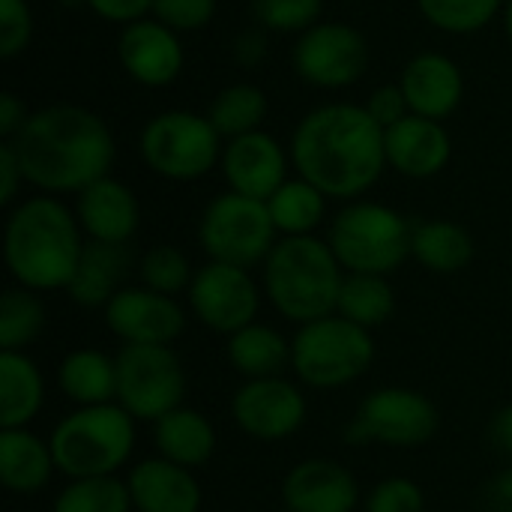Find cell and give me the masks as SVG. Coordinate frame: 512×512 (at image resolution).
I'll use <instances>...</instances> for the list:
<instances>
[{"mask_svg":"<svg viewBox=\"0 0 512 512\" xmlns=\"http://www.w3.org/2000/svg\"><path fill=\"white\" fill-rule=\"evenodd\" d=\"M291 360H294L291 342L282 333H276L273 327L249 324L240 333L228 336V363L246 381L282 378L285 369L291 366Z\"/></svg>","mask_w":512,"mask_h":512,"instance_id":"cell-28","label":"cell"},{"mask_svg":"<svg viewBox=\"0 0 512 512\" xmlns=\"http://www.w3.org/2000/svg\"><path fill=\"white\" fill-rule=\"evenodd\" d=\"M105 324L123 345H171L183 333L186 315L174 297L150 288H123L105 306Z\"/></svg>","mask_w":512,"mask_h":512,"instance_id":"cell-17","label":"cell"},{"mask_svg":"<svg viewBox=\"0 0 512 512\" xmlns=\"http://www.w3.org/2000/svg\"><path fill=\"white\" fill-rule=\"evenodd\" d=\"M45 402V381L24 351H0V429H27Z\"/></svg>","mask_w":512,"mask_h":512,"instance_id":"cell-25","label":"cell"},{"mask_svg":"<svg viewBox=\"0 0 512 512\" xmlns=\"http://www.w3.org/2000/svg\"><path fill=\"white\" fill-rule=\"evenodd\" d=\"M276 234L279 231L273 225L267 201L246 198L231 189L216 195L204 207L201 225H198V240L207 258L219 264H234L243 270L267 261V255L279 243Z\"/></svg>","mask_w":512,"mask_h":512,"instance_id":"cell-9","label":"cell"},{"mask_svg":"<svg viewBox=\"0 0 512 512\" xmlns=\"http://www.w3.org/2000/svg\"><path fill=\"white\" fill-rule=\"evenodd\" d=\"M294 360L291 369L312 390H336L348 387L375 360L372 330L342 318L327 315L321 321L303 324L291 342Z\"/></svg>","mask_w":512,"mask_h":512,"instance_id":"cell-8","label":"cell"},{"mask_svg":"<svg viewBox=\"0 0 512 512\" xmlns=\"http://www.w3.org/2000/svg\"><path fill=\"white\" fill-rule=\"evenodd\" d=\"M156 450L162 459L183 465V468H201L216 453V429L213 423L192 408H177L156 420Z\"/></svg>","mask_w":512,"mask_h":512,"instance_id":"cell-26","label":"cell"},{"mask_svg":"<svg viewBox=\"0 0 512 512\" xmlns=\"http://www.w3.org/2000/svg\"><path fill=\"white\" fill-rule=\"evenodd\" d=\"M267 108H270L267 93L255 81H234L213 96L204 114L210 117L216 132L225 141H231V138L258 132L264 126Z\"/></svg>","mask_w":512,"mask_h":512,"instance_id":"cell-31","label":"cell"},{"mask_svg":"<svg viewBox=\"0 0 512 512\" xmlns=\"http://www.w3.org/2000/svg\"><path fill=\"white\" fill-rule=\"evenodd\" d=\"M342 264L327 240L279 237L264 261V291L270 303L288 318L303 324L336 315L342 294Z\"/></svg>","mask_w":512,"mask_h":512,"instance_id":"cell-4","label":"cell"},{"mask_svg":"<svg viewBox=\"0 0 512 512\" xmlns=\"http://www.w3.org/2000/svg\"><path fill=\"white\" fill-rule=\"evenodd\" d=\"M75 216L87 240L120 246H126L141 225V207L135 192L111 174L75 195Z\"/></svg>","mask_w":512,"mask_h":512,"instance_id":"cell-20","label":"cell"},{"mask_svg":"<svg viewBox=\"0 0 512 512\" xmlns=\"http://www.w3.org/2000/svg\"><path fill=\"white\" fill-rule=\"evenodd\" d=\"M48 444L69 480L114 477L132 456L135 417L114 402L78 408L54 426Z\"/></svg>","mask_w":512,"mask_h":512,"instance_id":"cell-5","label":"cell"},{"mask_svg":"<svg viewBox=\"0 0 512 512\" xmlns=\"http://www.w3.org/2000/svg\"><path fill=\"white\" fill-rule=\"evenodd\" d=\"M288 165L291 153L276 135L264 129L225 141L219 162L228 189L258 201H267L288 180Z\"/></svg>","mask_w":512,"mask_h":512,"instance_id":"cell-16","label":"cell"},{"mask_svg":"<svg viewBox=\"0 0 512 512\" xmlns=\"http://www.w3.org/2000/svg\"><path fill=\"white\" fill-rule=\"evenodd\" d=\"M396 312V291L387 282V276H375V273H348L342 282V294H339V309L336 315L375 330L381 324H387Z\"/></svg>","mask_w":512,"mask_h":512,"instance_id":"cell-32","label":"cell"},{"mask_svg":"<svg viewBox=\"0 0 512 512\" xmlns=\"http://www.w3.org/2000/svg\"><path fill=\"white\" fill-rule=\"evenodd\" d=\"M132 507L138 512H198L201 486L189 468L168 459H144L126 477Z\"/></svg>","mask_w":512,"mask_h":512,"instance_id":"cell-22","label":"cell"},{"mask_svg":"<svg viewBox=\"0 0 512 512\" xmlns=\"http://www.w3.org/2000/svg\"><path fill=\"white\" fill-rule=\"evenodd\" d=\"M411 258L432 273H459L474 261V237L453 219H426L414 225Z\"/></svg>","mask_w":512,"mask_h":512,"instance_id":"cell-29","label":"cell"},{"mask_svg":"<svg viewBox=\"0 0 512 512\" xmlns=\"http://www.w3.org/2000/svg\"><path fill=\"white\" fill-rule=\"evenodd\" d=\"M483 512H512V468L501 471L483 492Z\"/></svg>","mask_w":512,"mask_h":512,"instance_id":"cell-46","label":"cell"},{"mask_svg":"<svg viewBox=\"0 0 512 512\" xmlns=\"http://www.w3.org/2000/svg\"><path fill=\"white\" fill-rule=\"evenodd\" d=\"M141 282L144 288L156 291V294H165V297H174L180 291H189L195 273L189 267V258L177 249V246H153L144 258H141Z\"/></svg>","mask_w":512,"mask_h":512,"instance_id":"cell-36","label":"cell"},{"mask_svg":"<svg viewBox=\"0 0 512 512\" xmlns=\"http://www.w3.org/2000/svg\"><path fill=\"white\" fill-rule=\"evenodd\" d=\"M33 9L27 0H0V57L12 60L30 48L33 39Z\"/></svg>","mask_w":512,"mask_h":512,"instance_id":"cell-39","label":"cell"},{"mask_svg":"<svg viewBox=\"0 0 512 512\" xmlns=\"http://www.w3.org/2000/svg\"><path fill=\"white\" fill-rule=\"evenodd\" d=\"M231 417L249 438L282 441L306 423V396L285 378L246 381L231 399Z\"/></svg>","mask_w":512,"mask_h":512,"instance_id":"cell-14","label":"cell"},{"mask_svg":"<svg viewBox=\"0 0 512 512\" xmlns=\"http://www.w3.org/2000/svg\"><path fill=\"white\" fill-rule=\"evenodd\" d=\"M129 270H132L129 246L87 240L78 267L72 273V282L66 285V294L81 309H105L123 291Z\"/></svg>","mask_w":512,"mask_h":512,"instance_id":"cell-23","label":"cell"},{"mask_svg":"<svg viewBox=\"0 0 512 512\" xmlns=\"http://www.w3.org/2000/svg\"><path fill=\"white\" fill-rule=\"evenodd\" d=\"M282 498L291 512H354L360 486L348 468L330 459H306L285 477Z\"/></svg>","mask_w":512,"mask_h":512,"instance_id":"cell-21","label":"cell"},{"mask_svg":"<svg viewBox=\"0 0 512 512\" xmlns=\"http://www.w3.org/2000/svg\"><path fill=\"white\" fill-rule=\"evenodd\" d=\"M399 87L405 90L411 114L441 120V123L453 117L465 99L462 66L450 54H441V51L414 54L399 75Z\"/></svg>","mask_w":512,"mask_h":512,"instance_id":"cell-18","label":"cell"},{"mask_svg":"<svg viewBox=\"0 0 512 512\" xmlns=\"http://www.w3.org/2000/svg\"><path fill=\"white\" fill-rule=\"evenodd\" d=\"M222 150L225 138L216 132L210 117L189 108L153 114L138 135V153L144 165L174 183L207 177L222 162Z\"/></svg>","mask_w":512,"mask_h":512,"instance_id":"cell-7","label":"cell"},{"mask_svg":"<svg viewBox=\"0 0 512 512\" xmlns=\"http://www.w3.org/2000/svg\"><path fill=\"white\" fill-rule=\"evenodd\" d=\"M93 15H99L108 24L126 27L132 21H141L153 12V0H81Z\"/></svg>","mask_w":512,"mask_h":512,"instance_id":"cell-42","label":"cell"},{"mask_svg":"<svg viewBox=\"0 0 512 512\" xmlns=\"http://www.w3.org/2000/svg\"><path fill=\"white\" fill-rule=\"evenodd\" d=\"M24 186V171L9 141H0V204L15 207L18 189Z\"/></svg>","mask_w":512,"mask_h":512,"instance_id":"cell-44","label":"cell"},{"mask_svg":"<svg viewBox=\"0 0 512 512\" xmlns=\"http://www.w3.org/2000/svg\"><path fill=\"white\" fill-rule=\"evenodd\" d=\"M78 216L54 195H30L9 207L3 258L12 279L30 291H66L84 252Z\"/></svg>","mask_w":512,"mask_h":512,"instance_id":"cell-3","label":"cell"},{"mask_svg":"<svg viewBox=\"0 0 512 512\" xmlns=\"http://www.w3.org/2000/svg\"><path fill=\"white\" fill-rule=\"evenodd\" d=\"M363 105H366V111L372 114V120H375L384 132H387L390 126L402 123V120L411 114L408 99H405V90L399 87V81H396V84H381V87H375Z\"/></svg>","mask_w":512,"mask_h":512,"instance_id":"cell-41","label":"cell"},{"mask_svg":"<svg viewBox=\"0 0 512 512\" xmlns=\"http://www.w3.org/2000/svg\"><path fill=\"white\" fill-rule=\"evenodd\" d=\"M189 303L195 318L207 330L234 336L243 327L255 324V315L261 309V294L249 270L210 261L195 273L189 285Z\"/></svg>","mask_w":512,"mask_h":512,"instance_id":"cell-13","label":"cell"},{"mask_svg":"<svg viewBox=\"0 0 512 512\" xmlns=\"http://www.w3.org/2000/svg\"><path fill=\"white\" fill-rule=\"evenodd\" d=\"M414 225L378 201H348L330 222L327 243L348 273L387 276L411 258Z\"/></svg>","mask_w":512,"mask_h":512,"instance_id":"cell-6","label":"cell"},{"mask_svg":"<svg viewBox=\"0 0 512 512\" xmlns=\"http://www.w3.org/2000/svg\"><path fill=\"white\" fill-rule=\"evenodd\" d=\"M117 405L135 420H162L186 393L180 357L168 345H123L117 351Z\"/></svg>","mask_w":512,"mask_h":512,"instance_id":"cell-10","label":"cell"},{"mask_svg":"<svg viewBox=\"0 0 512 512\" xmlns=\"http://www.w3.org/2000/svg\"><path fill=\"white\" fill-rule=\"evenodd\" d=\"M45 327V303L30 288H9L0 300V351H24Z\"/></svg>","mask_w":512,"mask_h":512,"instance_id":"cell-34","label":"cell"},{"mask_svg":"<svg viewBox=\"0 0 512 512\" xmlns=\"http://www.w3.org/2000/svg\"><path fill=\"white\" fill-rule=\"evenodd\" d=\"M27 117H30V108L12 90H3L0 93V138L12 141L24 129Z\"/></svg>","mask_w":512,"mask_h":512,"instance_id":"cell-45","label":"cell"},{"mask_svg":"<svg viewBox=\"0 0 512 512\" xmlns=\"http://www.w3.org/2000/svg\"><path fill=\"white\" fill-rule=\"evenodd\" d=\"M426 510V498L423 489L408 480V477H390L381 480L369 501H366V512H423Z\"/></svg>","mask_w":512,"mask_h":512,"instance_id":"cell-40","label":"cell"},{"mask_svg":"<svg viewBox=\"0 0 512 512\" xmlns=\"http://www.w3.org/2000/svg\"><path fill=\"white\" fill-rule=\"evenodd\" d=\"M24 183L42 195H78L111 174L114 135L111 126L90 108L57 102L30 111L24 129L9 141Z\"/></svg>","mask_w":512,"mask_h":512,"instance_id":"cell-2","label":"cell"},{"mask_svg":"<svg viewBox=\"0 0 512 512\" xmlns=\"http://www.w3.org/2000/svg\"><path fill=\"white\" fill-rule=\"evenodd\" d=\"M288 153L297 177L336 201H360L390 168L384 129L357 102H324L306 111Z\"/></svg>","mask_w":512,"mask_h":512,"instance_id":"cell-1","label":"cell"},{"mask_svg":"<svg viewBox=\"0 0 512 512\" xmlns=\"http://www.w3.org/2000/svg\"><path fill=\"white\" fill-rule=\"evenodd\" d=\"M57 384L78 408L111 405L117 399V360L93 348H78L63 357Z\"/></svg>","mask_w":512,"mask_h":512,"instance_id":"cell-27","label":"cell"},{"mask_svg":"<svg viewBox=\"0 0 512 512\" xmlns=\"http://www.w3.org/2000/svg\"><path fill=\"white\" fill-rule=\"evenodd\" d=\"M507 0H417L420 15L441 33L468 36L486 30L501 12Z\"/></svg>","mask_w":512,"mask_h":512,"instance_id":"cell-33","label":"cell"},{"mask_svg":"<svg viewBox=\"0 0 512 512\" xmlns=\"http://www.w3.org/2000/svg\"><path fill=\"white\" fill-rule=\"evenodd\" d=\"M438 423V408L423 393L408 387H381L360 402L345 429V441L414 450L435 438Z\"/></svg>","mask_w":512,"mask_h":512,"instance_id":"cell-11","label":"cell"},{"mask_svg":"<svg viewBox=\"0 0 512 512\" xmlns=\"http://www.w3.org/2000/svg\"><path fill=\"white\" fill-rule=\"evenodd\" d=\"M57 462L51 444L27 429H0V480L15 495H36L48 486Z\"/></svg>","mask_w":512,"mask_h":512,"instance_id":"cell-24","label":"cell"},{"mask_svg":"<svg viewBox=\"0 0 512 512\" xmlns=\"http://www.w3.org/2000/svg\"><path fill=\"white\" fill-rule=\"evenodd\" d=\"M219 3L216 0H153V18L171 27L174 33H198L210 27L216 18Z\"/></svg>","mask_w":512,"mask_h":512,"instance_id":"cell-38","label":"cell"},{"mask_svg":"<svg viewBox=\"0 0 512 512\" xmlns=\"http://www.w3.org/2000/svg\"><path fill=\"white\" fill-rule=\"evenodd\" d=\"M387 165L411 180H429L441 174L453 159V138L441 120L408 114L402 123L384 132Z\"/></svg>","mask_w":512,"mask_h":512,"instance_id":"cell-19","label":"cell"},{"mask_svg":"<svg viewBox=\"0 0 512 512\" xmlns=\"http://www.w3.org/2000/svg\"><path fill=\"white\" fill-rule=\"evenodd\" d=\"M129 486L117 477L72 480L54 501V512H132Z\"/></svg>","mask_w":512,"mask_h":512,"instance_id":"cell-35","label":"cell"},{"mask_svg":"<svg viewBox=\"0 0 512 512\" xmlns=\"http://www.w3.org/2000/svg\"><path fill=\"white\" fill-rule=\"evenodd\" d=\"M327 195L303 177H288L270 198L267 210L282 237H309L324 222Z\"/></svg>","mask_w":512,"mask_h":512,"instance_id":"cell-30","label":"cell"},{"mask_svg":"<svg viewBox=\"0 0 512 512\" xmlns=\"http://www.w3.org/2000/svg\"><path fill=\"white\" fill-rule=\"evenodd\" d=\"M291 63L300 81L318 90H342L363 78L369 42L348 21H318L297 36Z\"/></svg>","mask_w":512,"mask_h":512,"instance_id":"cell-12","label":"cell"},{"mask_svg":"<svg viewBox=\"0 0 512 512\" xmlns=\"http://www.w3.org/2000/svg\"><path fill=\"white\" fill-rule=\"evenodd\" d=\"M117 60L123 72L141 87H168L180 78L186 66V51L180 33L156 21L153 15L120 27Z\"/></svg>","mask_w":512,"mask_h":512,"instance_id":"cell-15","label":"cell"},{"mask_svg":"<svg viewBox=\"0 0 512 512\" xmlns=\"http://www.w3.org/2000/svg\"><path fill=\"white\" fill-rule=\"evenodd\" d=\"M285 512H291V510H285Z\"/></svg>","mask_w":512,"mask_h":512,"instance_id":"cell-49","label":"cell"},{"mask_svg":"<svg viewBox=\"0 0 512 512\" xmlns=\"http://www.w3.org/2000/svg\"><path fill=\"white\" fill-rule=\"evenodd\" d=\"M324 15V0H252V18L267 33H306Z\"/></svg>","mask_w":512,"mask_h":512,"instance_id":"cell-37","label":"cell"},{"mask_svg":"<svg viewBox=\"0 0 512 512\" xmlns=\"http://www.w3.org/2000/svg\"><path fill=\"white\" fill-rule=\"evenodd\" d=\"M504 30H507V39L512 45V0H507V6H504Z\"/></svg>","mask_w":512,"mask_h":512,"instance_id":"cell-48","label":"cell"},{"mask_svg":"<svg viewBox=\"0 0 512 512\" xmlns=\"http://www.w3.org/2000/svg\"><path fill=\"white\" fill-rule=\"evenodd\" d=\"M489 441H492V447H495L504 459H510L512 462V405L501 408V411L495 414V420H492V426H489Z\"/></svg>","mask_w":512,"mask_h":512,"instance_id":"cell-47","label":"cell"},{"mask_svg":"<svg viewBox=\"0 0 512 512\" xmlns=\"http://www.w3.org/2000/svg\"><path fill=\"white\" fill-rule=\"evenodd\" d=\"M231 57L243 69H255L267 57V30L264 27H249L234 36L231 42Z\"/></svg>","mask_w":512,"mask_h":512,"instance_id":"cell-43","label":"cell"}]
</instances>
